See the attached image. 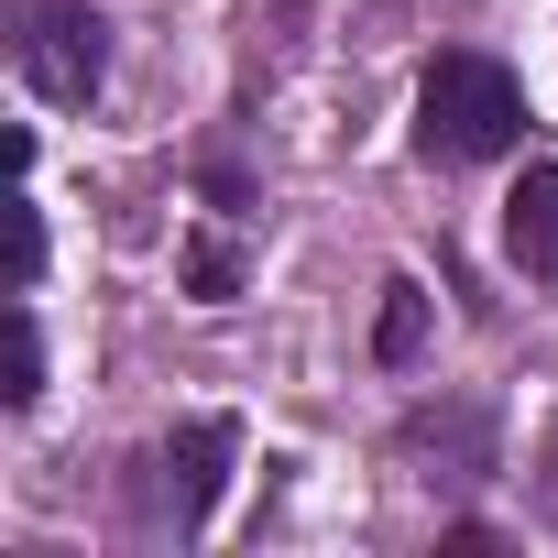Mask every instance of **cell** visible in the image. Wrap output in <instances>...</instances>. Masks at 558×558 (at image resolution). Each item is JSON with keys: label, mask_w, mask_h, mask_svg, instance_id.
Instances as JSON below:
<instances>
[{"label": "cell", "mask_w": 558, "mask_h": 558, "mask_svg": "<svg viewBox=\"0 0 558 558\" xmlns=\"http://www.w3.org/2000/svg\"><path fill=\"white\" fill-rule=\"evenodd\" d=\"M186 286H197V296H241V241H230V230H197V241H186Z\"/></svg>", "instance_id": "obj_6"}, {"label": "cell", "mask_w": 558, "mask_h": 558, "mask_svg": "<svg viewBox=\"0 0 558 558\" xmlns=\"http://www.w3.org/2000/svg\"><path fill=\"white\" fill-rule=\"evenodd\" d=\"M373 351H384V362H416V351H427V296H416V286H384V318H373Z\"/></svg>", "instance_id": "obj_5"}, {"label": "cell", "mask_w": 558, "mask_h": 558, "mask_svg": "<svg viewBox=\"0 0 558 558\" xmlns=\"http://www.w3.org/2000/svg\"><path fill=\"white\" fill-rule=\"evenodd\" d=\"M34 274H45V208L34 186H12V296H34Z\"/></svg>", "instance_id": "obj_7"}, {"label": "cell", "mask_w": 558, "mask_h": 558, "mask_svg": "<svg viewBox=\"0 0 558 558\" xmlns=\"http://www.w3.org/2000/svg\"><path fill=\"white\" fill-rule=\"evenodd\" d=\"M45 395V340H34V318L12 307V384H0V405H34Z\"/></svg>", "instance_id": "obj_8"}, {"label": "cell", "mask_w": 558, "mask_h": 558, "mask_svg": "<svg viewBox=\"0 0 558 558\" xmlns=\"http://www.w3.org/2000/svg\"><path fill=\"white\" fill-rule=\"evenodd\" d=\"M230 416H186L165 449H154V536H197L208 525V504H219V482H230Z\"/></svg>", "instance_id": "obj_3"}, {"label": "cell", "mask_w": 558, "mask_h": 558, "mask_svg": "<svg viewBox=\"0 0 558 558\" xmlns=\"http://www.w3.org/2000/svg\"><path fill=\"white\" fill-rule=\"evenodd\" d=\"M514 132H525V88L493 56H438L427 66V88H416V154L427 165H493Z\"/></svg>", "instance_id": "obj_1"}, {"label": "cell", "mask_w": 558, "mask_h": 558, "mask_svg": "<svg viewBox=\"0 0 558 558\" xmlns=\"http://www.w3.org/2000/svg\"><path fill=\"white\" fill-rule=\"evenodd\" d=\"M504 252H514V274L558 286V165H525V186L504 197Z\"/></svg>", "instance_id": "obj_4"}, {"label": "cell", "mask_w": 558, "mask_h": 558, "mask_svg": "<svg viewBox=\"0 0 558 558\" xmlns=\"http://www.w3.org/2000/svg\"><path fill=\"white\" fill-rule=\"evenodd\" d=\"M12 66H23L34 99L88 110L99 77H110V23L88 12V0H12Z\"/></svg>", "instance_id": "obj_2"}]
</instances>
